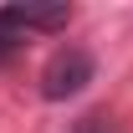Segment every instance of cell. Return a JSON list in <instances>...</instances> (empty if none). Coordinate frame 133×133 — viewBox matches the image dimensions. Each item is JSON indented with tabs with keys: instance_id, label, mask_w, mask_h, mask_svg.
Listing matches in <instances>:
<instances>
[{
	"instance_id": "6da1fadb",
	"label": "cell",
	"mask_w": 133,
	"mask_h": 133,
	"mask_svg": "<svg viewBox=\"0 0 133 133\" xmlns=\"http://www.w3.org/2000/svg\"><path fill=\"white\" fill-rule=\"evenodd\" d=\"M92 72H97L92 51H82V46H62L46 66H41V97H46V102H66V97H77V92L92 82Z\"/></svg>"
},
{
	"instance_id": "7a4b0ae2",
	"label": "cell",
	"mask_w": 133,
	"mask_h": 133,
	"mask_svg": "<svg viewBox=\"0 0 133 133\" xmlns=\"http://www.w3.org/2000/svg\"><path fill=\"white\" fill-rule=\"evenodd\" d=\"M0 16L10 21L21 36L26 31H62L72 21V5H0Z\"/></svg>"
},
{
	"instance_id": "3957f363",
	"label": "cell",
	"mask_w": 133,
	"mask_h": 133,
	"mask_svg": "<svg viewBox=\"0 0 133 133\" xmlns=\"http://www.w3.org/2000/svg\"><path fill=\"white\" fill-rule=\"evenodd\" d=\"M72 133H118V128H113L102 113H87V118H77V128H72Z\"/></svg>"
}]
</instances>
